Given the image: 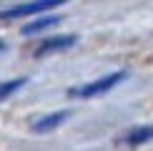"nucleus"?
Listing matches in <instances>:
<instances>
[{"instance_id":"f257e3e1","label":"nucleus","mask_w":153,"mask_h":151,"mask_svg":"<svg viewBox=\"0 0 153 151\" xmlns=\"http://www.w3.org/2000/svg\"><path fill=\"white\" fill-rule=\"evenodd\" d=\"M126 76H128L126 71H116V73L100 76V78L91 81V83H83V86H78V88H71L68 96H75V98H95V96H103V93H108L111 88H116L118 83H123Z\"/></svg>"},{"instance_id":"6e6552de","label":"nucleus","mask_w":153,"mask_h":151,"mask_svg":"<svg viewBox=\"0 0 153 151\" xmlns=\"http://www.w3.org/2000/svg\"><path fill=\"white\" fill-rule=\"evenodd\" d=\"M3 50H5V43H3V40H0V53H3Z\"/></svg>"},{"instance_id":"39448f33","label":"nucleus","mask_w":153,"mask_h":151,"mask_svg":"<svg viewBox=\"0 0 153 151\" xmlns=\"http://www.w3.org/2000/svg\"><path fill=\"white\" fill-rule=\"evenodd\" d=\"M65 116H68V111H55V113H48V116H43V118H38V121L33 123V131H50V129H55V126H60L63 121H65Z\"/></svg>"},{"instance_id":"0eeeda50","label":"nucleus","mask_w":153,"mask_h":151,"mask_svg":"<svg viewBox=\"0 0 153 151\" xmlns=\"http://www.w3.org/2000/svg\"><path fill=\"white\" fill-rule=\"evenodd\" d=\"M25 86V78H13V81H3L0 83V101H5L8 96H13L15 91H20Z\"/></svg>"},{"instance_id":"423d86ee","label":"nucleus","mask_w":153,"mask_h":151,"mask_svg":"<svg viewBox=\"0 0 153 151\" xmlns=\"http://www.w3.org/2000/svg\"><path fill=\"white\" fill-rule=\"evenodd\" d=\"M60 18L58 15H45V18H38V20H33V23H28L23 28V33L25 35H30V33H38V30H43V28H50V25H55Z\"/></svg>"},{"instance_id":"20e7f679","label":"nucleus","mask_w":153,"mask_h":151,"mask_svg":"<svg viewBox=\"0 0 153 151\" xmlns=\"http://www.w3.org/2000/svg\"><path fill=\"white\" fill-rule=\"evenodd\" d=\"M123 144H131V146H138V144H146V141H153V123L148 126H138V129H131L128 134L120 136Z\"/></svg>"},{"instance_id":"7ed1b4c3","label":"nucleus","mask_w":153,"mask_h":151,"mask_svg":"<svg viewBox=\"0 0 153 151\" xmlns=\"http://www.w3.org/2000/svg\"><path fill=\"white\" fill-rule=\"evenodd\" d=\"M75 43H78V35H53V38H45V40L35 48V55L43 58V55H48V53H58V50L73 48Z\"/></svg>"},{"instance_id":"f03ea898","label":"nucleus","mask_w":153,"mask_h":151,"mask_svg":"<svg viewBox=\"0 0 153 151\" xmlns=\"http://www.w3.org/2000/svg\"><path fill=\"white\" fill-rule=\"evenodd\" d=\"M63 3H68V0H30V3H20V5H13L8 10H0V20H13V18H23V15H38V13L53 10Z\"/></svg>"}]
</instances>
